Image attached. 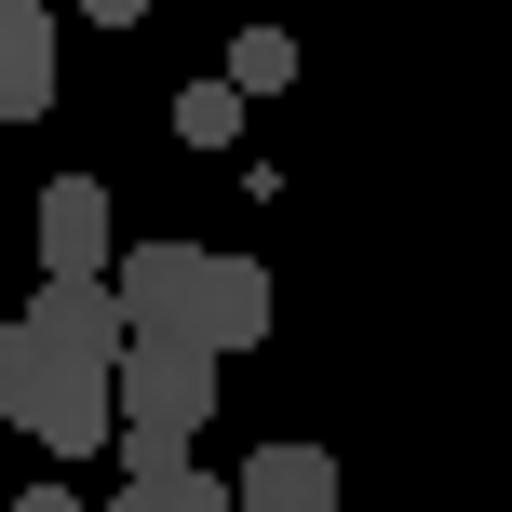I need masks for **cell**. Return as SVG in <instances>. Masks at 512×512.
I'll use <instances>...</instances> for the list:
<instances>
[{
  "label": "cell",
  "instance_id": "cell-1",
  "mask_svg": "<svg viewBox=\"0 0 512 512\" xmlns=\"http://www.w3.org/2000/svg\"><path fill=\"white\" fill-rule=\"evenodd\" d=\"M0 418H14L27 445H54V459H95V445H122V405H108V378L95 364H68V351H41V337H0Z\"/></svg>",
  "mask_w": 512,
  "mask_h": 512
},
{
  "label": "cell",
  "instance_id": "cell-2",
  "mask_svg": "<svg viewBox=\"0 0 512 512\" xmlns=\"http://www.w3.org/2000/svg\"><path fill=\"white\" fill-rule=\"evenodd\" d=\"M108 405H122V432H203L216 418V351L203 337H122V364H108Z\"/></svg>",
  "mask_w": 512,
  "mask_h": 512
},
{
  "label": "cell",
  "instance_id": "cell-3",
  "mask_svg": "<svg viewBox=\"0 0 512 512\" xmlns=\"http://www.w3.org/2000/svg\"><path fill=\"white\" fill-rule=\"evenodd\" d=\"M108 297H122L135 337H203V243H122Z\"/></svg>",
  "mask_w": 512,
  "mask_h": 512
},
{
  "label": "cell",
  "instance_id": "cell-4",
  "mask_svg": "<svg viewBox=\"0 0 512 512\" xmlns=\"http://www.w3.org/2000/svg\"><path fill=\"white\" fill-rule=\"evenodd\" d=\"M27 243H41V283H108V256H122V216H108L95 176H54L41 216H27Z\"/></svg>",
  "mask_w": 512,
  "mask_h": 512
},
{
  "label": "cell",
  "instance_id": "cell-5",
  "mask_svg": "<svg viewBox=\"0 0 512 512\" xmlns=\"http://www.w3.org/2000/svg\"><path fill=\"white\" fill-rule=\"evenodd\" d=\"M14 324L27 337H41V351H68V364H95V378H108V364H122V297H108V283H41V297H27L14 310Z\"/></svg>",
  "mask_w": 512,
  "mask_h": 512
},
{
  "label": "cell",
  "instance_id": "cell-6",
  "mask_svg": "<svg viewBox=\"0 0 512 512\" xmlns=\"http://www.w3.org/2000/svg\"><path fill=\"white\" fill-rule=\"evenodd\" d=\"M54 27H68V14L0 0V122H41V108H54Z\"/></svg>",
  "mask_w": 512,
  "mask_h": 512
},
{
  "label": "cell",
  "instance_id": "cell-7",
  "mask_svg": "<svg viewBox=\"0 0 512 512\" xmlns=\"http://www.w3.org/2000/svg\"><path fill=\"white\" fill-rule=\"evenodd\" d=\"M243 512H337V459L324 445H256V459L230 472Z\"/></svg>",
  "mask_w": 512,
  "mask_h": 512
},
{
  "label": "cell",
  "instance_id": "cell-8",
  "mask_svg": "<svg viewBox=\"0 0 512 512\" xmlns=\"http://www.w3.org/2000/svg\"><path fill=\"white\" fill-rule=\"evenodd\" d=\"M270 337V270L256 256H203V351H256Z\"/></svg>",
  "mask_w": 512,
  "mask_h": 512
},
{
  "label": "cell",
  "instance_id": "cell-9",
  "mask_svg": "<svg viewBox=\"0 0 512 512\" xmlns=\"http://www.w3.org/2000/svg\"><path fill=\"white\" fill-rule=\"evenodd\" d=\"M108 512H243V499L216 486L203 459H162V472H122V499H108Z\"/></svg>",
  "mask_w": 512,
  "mask_h": 512
},
{
  "label": "cell",
  "instance_id": "cell-10",
  "mask_svg": "<svg viewBox=\"0 0 512 512\" xmlns=\"http://www.w3.org/2000/svg\"><path fill=\"white\" fill-rule=\"evenodd\" d=\"M243 122H256L243 81H189L176 95V149H243Z\"/></svg>",
  "mask_w": 512,
  "mask_h": 512
},
{
  "label": "cell",
  "instance_id": "cell-11",
  "mask_svg": "<svg viewBox=\"0 0 512 512\" xmlns=\"http://www.w3.org/2000/svg\"><path fill=\"white\" fill-rule=\"evenodd\" d=\"M230 81H243V95H283V81H297V41H283V27H243V41H230Z\"/></svg>",
  "mask_w": 512,
  "mask_h": 512
},
{
  "label": "cell",
  "instance_id": "cell-12",
  "mask_svg": "<svg viewBox=\"0 0 512 512\" xmlns=\"http://www.w3.org/2000/svg\"><path fill=\"white\" fill-rule=\"evenodd\" d=\"M68 14H81V27H108V41H122V27H149L162 0H68Z\"/></svg>",
  "mask_w": 512,
  "mask_h": 512
},
{
  "label": "cell",
  "instance_id": "cell-13",
  "mask_svg": "<svg viewBox=\"0 0 512 512\" xmlns=\"http://www.w3.org/2000/svg\"><path fill=\"white\" fill-rule=\"evenodd\" d=\"M14 512H81V486H27V499H14Z\"/></svg>",
  "mask_w": 512,
  "mask_h": 512
}]
</instances>
